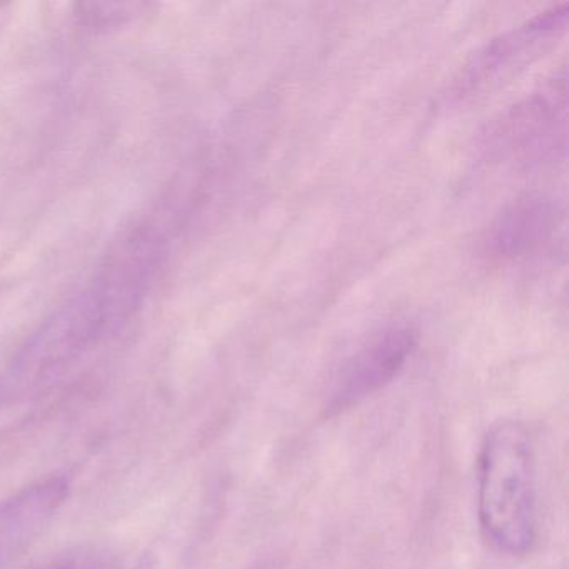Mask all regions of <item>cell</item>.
I'll return each mask as SVG.
<instances>
[{"mask_svg":"<svg viewBox=\"0 0 569 569\" xmlns=\"http://www.w3.org/2000/svg\"><path fill=\"white\" fill-rule=\"evenodd\" d=\"M478 519L482 538L499 555H528L538 538L535 445L519 421L498 422L482 442Z\"/></svg>","mask_w":569,"mask_h":569,"instance_id":"1","label":"cell"},{"mask_svg":"<svg viewBox=\"0 0 569 569\" xmlns=\"http://www.w3.org/2000/svg\"><path fill=\"white\" fill-rule=\"evenodd\" d=\"M566 111L568 79L562 71L489 126L485 151L491 158L521 164L555 161L566 151Z\"/></svg>","mask_w":569,"mask_h":569,"instance_id":"2","label":"cell"},{"mask_svg":"<svg viewBox=\"0 0 569 569\" xmlns=\"http://www.w3.org/2000/svg\"><path fill=\"white\" fill-rule=\"evenodd\" d=\"M566 26L568 4L561 2L492 38L462 66L449 89V99L465 102L499 88L555 48Z\"/></svg>","mask_w":569,"mask_h":569,"instance_id":"3","label":"cell"},{"mask_svg":"<svg viewBox=\"0 0 569 569\" xmlns=\"http://www.w3.org/2000/svg\"><path fill=\"white\" fill-rule=\"evenodd\" d=\"M418 331L392 325L372 336L346 361L329 392L328 415H339L395 381L418 346Z\"/></svg>","mask_w":569,"mask_h":569,"instance_id":"4","label":"cell"},{"mask_svg":"<svg viewBox=\"0 0 569 569\" xmlns=\"http://www.w3.org/2000/svg\"><path fill=\"white\" fill-rule=\"evenodd\" d=\"M69 496L71 478L54 472L0 501V569L29 551Z\"/></svg>","mask_w":569,"mask_h":569,"instance_id":"5","label":"cell"},{"mask_svg":"<svg viewBox=\"0 0 569 569\" xmlns=\"http://www.w3.org/2000/svg\"><path fill=\"white\" fill-rule=\"evenodd\" d=\"M559 224L558 206L542 194L509 202L486 229L482 254L496 264L521 261L538 252Z\"/></svg>","mask_w":569,"mask_h":569,"instance_id":"6","label":"cell"},{"mask_svg":"<svg viewBox=\"0 0 569 569\" xmlns=\"http://www.w3.org/2000/svg\"><path fill=\"white\" fill-rule=\"evenodd\" d=\"M34 569H101L96 561L89 558H79V556H62V558L51 559Z\"/></svg>","mask_w":569,"mask_h":569,"instance_id":"7","label":"cell"}]
</instances>
